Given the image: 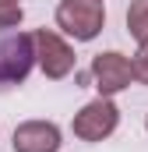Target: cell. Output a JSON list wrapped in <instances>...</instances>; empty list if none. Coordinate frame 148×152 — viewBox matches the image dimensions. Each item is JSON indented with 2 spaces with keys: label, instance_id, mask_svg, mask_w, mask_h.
Here are the masks:
<instances>
[{
  "label": "cell",
  "instance_id": "9c48e42d",
  "mask_svg": "<svg viewBox=\"0 0 148 152\" xmlns=\"http://www.w3.org/2000/svg\"><path fill=\"white\" fill-rule=\"evenodd\" d=\"M131 67H134V81L148 85V46H141V50H138V57L131 60Z\"/></svg>",
  "mask_w": 148,
  "mask_h": 152
},
{
  "label": "cell",
  "instance_id": "3957f363",
  "mask_svg": "<svg viewBox=\"0 0 148 152\" xmlns=\"http://www.w3.org/2000/svg\"><path fill=\"white\" fill-rule=\"evenodd\" d=\"M116 124H120V110H116V103L106 99V96H99V99H92L88 106H81L78 113H74V134L81 138V142H102V138H110L113 131H116Z\"/></svg>",
  "mask_w": 148,
  "mask_h": 152
},
{
  "label": "cell",
  "instance_id": "5b68a950",
  "mask_svg": "<svg viewBox=\"0 0 148 152\" xmlns=\"http://www.w3.org/2000/svg\"><path fill=\"white\" fill-rule=\"evenodd\" d=\"M32 64V36H21L14 28L0 32V81H21Z\"/></svg>",
  "mask_w": 148,
  "mask_h": 152
},
{
  "label": "cell",
  "instance_id": "52a82bcc",
  "mask_svg": "<svg viewBox=\"0 0 148 152\" xmlns=\"http://www.w3.org/2000/svg\"><path fill=\"white\" fill-rule=\"evenodd\" d=\"M127 28L138 39V46H148V0H131V7H127Z\"/></svg>",
  "mask_w": 148,
  "mask_h": 152
},
{
  "label": "cell",
  "instance_id": "7a4b0ae2",
  "mask_svg": "<svg viewBox=\"0 0 148 152\" xmlns=\"http://www.w3.org/2000/svg\"><path fill=\"white\" fill-rule=\"evenodd\" d=\"M32 57H36L39 71L46 78H53V81H60V78H67L74 71V50L49 28L32 32Z\"/></svg>",
  "mask_w": 148,
  "mask_h": 152
},
{
  "label": "cell",
  "instance_id": "ba28073f",
  "mask_svg": "<svg viewBox=\"0 0 148 152\" xmlns=\"http://www.w3.org/2000/svg\"><path fill=\"white\" fill-rule=\"evenodd\" d=\"M21 18H25L21 4H7V7H0V32H11V28H18V25H21Z\"/></svg>",
  "mask_w": 148,
  "mask_h": 152
},
{
  "label": "cell",
  "instance_id": "30bf717a",
  "mask_svg": "<svg viewBox=\"0 0 148 152\" xmlns=\"http://www.w3.org/2000/svg\"><path fill=\"white\" fill-rule=\"evenodd\" d=\"M7 4H18V0H0V7H7Z\"/></svg>",
  "mask_w": 148,
  "mask_h": 152
},
{
  "label": "cell",
  "instance_id": "6da1fadb",
  "mask_svg": "<svg viewBox=\"0 0 148 152\" xmlns=\"http://www.w3.org/2000/svg\"><path fill=\"white\" fill-rule=\"evenodd\" d=\"M57 25L78 42H88L102 32L106 7H102V0H60L57 4Z\"/></svg>",
  "mask_w": 148,
  "mask_h": 152
},
{
  "label": "cell",
  "instance_id": "8fae6325",
  "mask_svg": "<svg viewBox=\"0 0 148 152\" xmlns=\"http://www.w3.org/2000/svg\"><path fill=\"white\" fill-rule=\"evenodd\" d=\"M145 127H148V117H145Z\"/></svg>",
  "mask_w": 148,
  "mask_h": 152
},
{
  "label": "cell",
  "instance_id": "277c9868",
  "mask_svg": "<svg viewBox=\"0 0 148 152\" xmlns=\"http://www.w3.org/2000/svg\"><path fill=\"white\" fill-rule=\"evenodd\" d=\"M92 75H95V88H99V96H116V92H123V88H131V81H134V67H131V57H123V53H99L95 60H92Z\"/></svg>",
  "mask_w": 148,
  "mask_h": 152
},
{
  "label": "cell",
  "instance_id": "8992f818",
  "mask_svg": "<svg viewBox=\"0 0 148 152\" xmlns=\"http://www.w3.org/2000/svg\"><path fill=\"white\" fill-rule=\"evenodd\" d=\"M60 127L49 120H25L14 127V152H57Z\"/></svg>",
  "mask_w": 148,
  "mask_h": 152
}]
</instances>
